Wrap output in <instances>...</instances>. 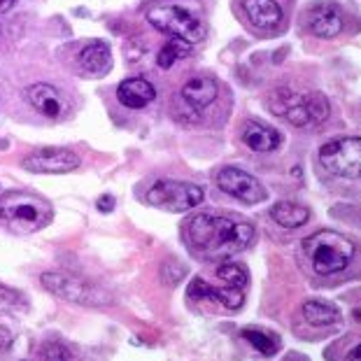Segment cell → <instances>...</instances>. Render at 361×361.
I'll return each mask as SVG.
<instances>
[{"label":"cell","instance_id":"cell-1","mask_svg":"<svg viewBox=\"0 0 361 361\" xmlns=\"http://www.w3.org/2000/svg\"><path fill=\"white\" fill-rule=\"evenodd\" d=\"M184 238L196 255L205 259H224L247 247L255 238V226L228 214L201 212L184 224Z\"/></svg>","mask_w":361,"mask_h":361},{"label":"cell","instance_id":"cell-2","mask_svg":"<svg viewBox=\"0 0 361 361\" xmlns=\"http://www.w3.org/2000/svg\"><path fill=\"white\" fill-rule=\"evenodd\" d=\"M268 107L278 114V117L287 119L291 126H314L322 124L331 105H329L326 96L319 91H298L294 87H280L268 96Z\"/></svg>","mask_w":361,"mask_h":361},{"label":"cell","instance_id":"cell-3","mask_svg":"<svg viewBox=\"0 0 361 361\" xmlns=\"http://www.w3.org/2000/svg\"><path fill=\"white\" fill-rule=\"evenodd\" d=\"M0 219L17 233H35L54 219L51 203L30 191H5L0 196Z\"/></svg>","mask_w":361,"mask_h":361},{"label":"cell","instance_id":"cell-4","mask_svg":"<svg viewBox=\"0 0 361 361\" xmlns=\"http://www.w3.org/2000/svg\"><path fill=\"white\" fill-rule=\"evenodd\" d=\"M303 255L308 257L312 271L326 278V275H336L345 271L352 264V259H355V245L343 233L322 228V231L312 233L303 240Z\"/></svg>","mask_w":361,"mask_h":361},{"label":"cell","instance_id":"cell-5","mask_svg":"<svg viewBox=\"0 0 361 361\" xmlns=\"http://www.w3.org/2000/svg\"><path fill=\"white\" fill-rule=\"evenodd\" d=\"M145 19L161 33L178 37V40H184L187 44H196L205 37V21L201 19V14L178 3L152 5L145 12Z\"/></svg>","mask_w":361,"mask_h":361},{"label":"cell","instance_id":"cell-6","mask_svg":"<svg viewBox=\"0 0 361 361\" xmlns=\"http://www.w3.org/2000/svg\"><path fill=\"white\" fill-rule=\"evenodd\" d=\"M40 282L49 294L63 298L68 303L87 305V308H103V305L112 303V296L98 284H91L68 273H42Z\"/></svg>","mask_w":361,"mask_h":361},{"label":"cell","instance_id":"cell-7","mask_svg":"<svg viewBox=\"0 0 361 361\" xmlns=\"http://www.w3.org/2000/svg\"><path fill=\"white\" fill-rule=\"evenodd\" d=\"M319 166L341 180H361V137H338L319 149Z\"/></svg>","mask_w":361,"mask_h":361},{"label":"cell","instance_id":"cell-8","mask_svg":"<svg viewBox=\"0 0 361 361\" xmlns=\"http://www.w3.org/2000/svg\"><path fill=\"white\" fill-rule=\"evenodd\" d=\"M205 191L198 184L178 182V180H159L147 189V203L168 212H187L191 207L201 205Z\"/></svg>","mask_w":361,"mask_h":361},{"label":"cell","instance_id":"cell-9","mask_svg":"<svg viewBox=\"0 0 361 361\" xmlns=\"http://www.w3.org/2000/svg\"><path fill=\"white\" fill-rule=\"evenodd\" d=\"M217 187L224 194L250 205L261 203L266 198V189L261 187V182L255 175L240 171V168H221L217 173Z\"/></svg>","mask_w":361,"mask_h":361},{"label":"cell","instance_id":"cell-10","mask_svg":"<svg viewBox=\"0 0 361 361\" xmlns=\"http://www.w3.org/2000/svg\"><path fill=\"white\" fill-rule=\"evenodd\" d=\"M24 168L30 173H47V175H61V173H73L75 168H80V157L71 149H37L33 154L24 159Z\"/></svg>","mask_w":361,"mask_h":361},{"label":"cell","instance_id":"cell-11","mask_svg":"<svg viewBox=\"0 0 361 361\" xmlns=\"http://www.w3.org/2000/svg\"><path fill=\"white\" fill-rule=\"evenodd\" d=\"M305 21H308L310 33H314L317 37H324V40H331V37L341 35V30H343V14L334 3L312 5L308 14H305Z\"/></svg>","mask_w":361,"mask_h":361},{"label":"cell","instance_id":"cell-12","mask_svg":"<svg viewBox=\"0 0 361 361\" xmlns=\"http://www.w3.org/2000/svg\"><path fill=\"white\" fill-rule=\"evenodd\" d=\"M26 98H28L30 107L47 119H61L68 112L66 98L61 96V91L49 87V84H33V87H28Z\"/></svg>","mask_w":361,"mask_h":361},{"label":"cell","instance_id":"cell-13","mask_svg":"<svg viewBox=\"0 0 361 361\" xmlns=\"http://www.w3.org/2000/svg\"><path fill=\"white\" fill-rule=\"evenodd\" d=\"M245 17L250 19V24L259 30H278L282 26L284 12L278 5V0H243Z\"/></svg>","mask_w":361,"mask_h":361},{"label":"cell","instance_id":"cell-14","mask_svg":"<svg viewBox=\"0 0 361 361\" xmlns=\"http://www.w3.org/2000/svg\"><path fill=\"white\" fill-rule=\"evenodd\" d=\"M117 98L128 110H142L157 98V89L154 84L142 78H128L117 87Z\"/></svg>","mask_w":361,"mask_h":361},{"label":"cell","instance_id":"cell-15","mask_svg":"<svg viewBox=\"0 0 361 361\" xmlns=\"http://www.w3.org/2000/svg\"><path fill=\"white\" fill-rule=\"evenodd\" d=\"M217 94H219L217 82L212 78H205V75H201V78H191L182 87V101L191 107V112H201L207 105H212Z\"/></svg>","mask_w":361,"mask_h":361},{"label":"cell","instance_id":"cell-16","mask_svg":"<svg viewBox=\"0 0 361 361\" xmlns=\"http://www.w3.org/2000/svg\"><path fill=\"white\" fill-rule=\"evenodd\" d=\"M187 294L191 298H212V301L221 303L228 310H238L243 305V291L240 289H231V287H212L207 284L203 278L191 280V284L187 287Z\"/></svg>","mask_w":361,"mask_h":361},{"label":"cell","instance_id":"cell-17","mask_svg":"<svg viewBox=\"0 0 361 361\" xmlns=\"http://www.w3.org/2000/svg\"><path fill=\"white\" fill-rule=\"evenodd\" d=\"M80 68L84 73L94 75V78H103L112 71V51L105 42L96 40L87 44L80 51Z\"/></svg>","mask_w":361,"mask_h":361},{"label":"cell","instance_id":"cell-18","mask_svg":"<svg viewBox=\"0 0 361 361\" xmlns=\"http://www.w3.org/2000/svg\"><path fill=\"white\" fill-rule=\"evenodd\" d=\"M243 142L252 152H273L275 147H280L282 137L278 130L261 124V121H247L243 128Z\"/></svg>","mask_w":361,"mask_h":361},{"label":"cell","instance_id":"cell-19","mask_svg":"<svg viewBox=\"0 0 361 361\" xmlns=\"http://www.w3.org/2000/svg\"><path fill=\"white\" fill-rule=\"evenodd\" d=\"M271 219L282 228H298L310 219V210L301 203L294 201H280L271 207Z\"/></svg>","mask_w":361,"mask_h":361},{"label":"cell","instance_id":"cell-20","mask_svg":"<svg viewBox=\"0 0 361 361\" xmlns=\"http://www.w3.org/2000/svg\"><path fill=\"white\" fill-rule=\"evenodd\" d=\"M303 317L312 326H331L341 319V310H338L336 305H329L324 301H305Z\"/></svg>","mask_w":361,"mask_h":361},{"label":"cell","instance_id":"cell-21","mask_svg":"<svg viewBox=\"0 0 361 361\" xmlns=\"http://www.w3.org/2000/svg\"><path fill=\"white\" fill-rule=\"evenodd\" d=\"M240 336L247 341L252 348H255L257 352H261V355H266V357H273L275 352L280 350V341L275 338L273 334H268L264 331V329H255V326H245Z\"/></svg>","mask_w":361,"mask_h":361},{"label":"cell","instance_id":"cell-22","mask_svg":"<svg viewBox=\"0 0 361 361\" xmlns=\"http://www.w3.org/2000/svg\"><path fill=\"white\" fill-rule=\"evenodd\" d=\"M214 275H217V280H221L224 287L240 289V291L247 287V271L238 264H221V266H217Z\"/></svg>","mask_w":361,"mask_h":361},{"label":"cell","instance_id":"cell-23","mask_svg":"<svg viewBox=\"0 0 361 361\" xmlns=\"http://www.w3.org/2000/svg\"><path fill=\"white\" fill-rule=\"evenodd\" d=\"M189 47H191V44H187L184 40H178V37H171V42H168L166 47L159 51V56H157L159 68H164V71H168V68H173L180 59L187 56V54H189Z\"/></svg>","mask_w":361,"mask_h":361},{"label":"cell","instance_id":"cell-24","mask_svg":"<svg viewBox=\"0 0 361 361\" xmlns=\"http://www.w3.org/2000/svg\"><path fill=\"white\" fill-rule=\"evenodd\" d=\"M42 361H73V350L61 341H47L37 350Z\"/></svg>","mask_w":361,"mask_h":361},{"label":"cell","instance_id":"cell-25","mask_svg":"<svg viewBox=\"0 0 361 361\" xmlns=\"http://www.w3.org/2000/svg\"><path fill=\"white\" fill-rule=\"evenodd\" d=\"M24 305V296L5 284H0V312H17Z\"/></svg>","mask_w":361,"mask_h":361},{"label":"cell","instance_id":"cell-26","mask_svg":"<svg viewBox=\"0 0 361 361\" xmlns=\"http://www.w3.org/2000/svg\"><path fill=\"white\" fill-rule=\"evenodd\" d=\"M98 210H101V212L114 210V198L112 196H101V198H98Z\"/></svg>","mask_w":361,"mask_h":361},{"label":"cell","instance_id":"cell-27","mask_svg":"<svg viewBox=\"0 0 361 361\" xmlns=\"http://www.w3.org/2000/svg\"><path fill=\"white\" fill-rule=\"evenodd\" d=\"M10 345H12V334L7 331L5 326H0V352L7 350V348H10Z\"/></svg>","mask_w":361,"mask_h":361},{"label":"cell","instance_id":"cell-28","mask_svg":"<svg viewBox=\"0 0 361 361\" xmlns=\"http://www.w3.org/2000/svg\"><path fill=\"white\" fill-rule=\"evenodd\" d=\"M348 361H361V345H357L355 350L350 352V357H348Z\"/></svg>","mask_w":361,"mask_h":361},{"label":"cell","instance_id":"cell-29","mask_svg":"<svg viewBox=\"0 0 361 361\" xmlns=\"http://www.w3.org/2000/svg\"><path fill=\"white\" fill-rule=\"evenodd\" d=\"M14 5V0H0V14H3V12H7V10H10V7Z\"/></svg>","mask_w":361,"mask_h":361}]
</instances>
